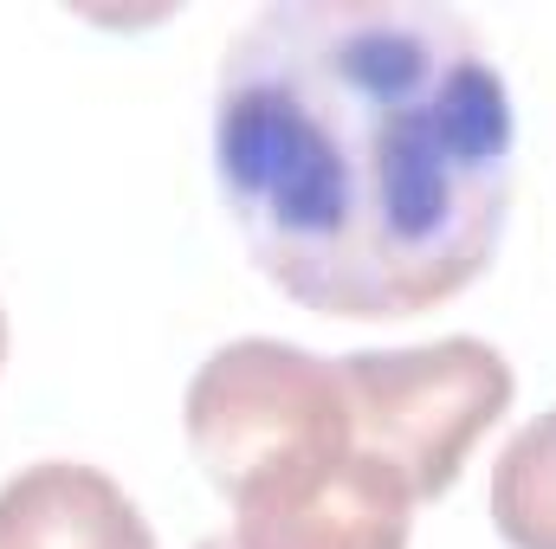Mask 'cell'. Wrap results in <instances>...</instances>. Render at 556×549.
I'll use <instances>...</instances> for the list:
<instances>
[{
    "label": "cell",
    "mask_w": 556,
    "mask_h": 549,
    "mask_svg": "<svg viewBox=\"0 0 556 549\" xmlns=\"http://www.w3.org/2000/svg\"><path fill=\"white\" fill-rule=\"evenodd\" d=\"M0 362H7V310H0Z\"/></svg>",
    "instance_id": "cell-8"
},
{
    "label": "cell",
    "mask_w": 556,
    "mask_h": 549,
    "mask_svg": "<svg viewBox=\"0 0 556 549\" xmlns=\"http://www.w3.org/2000/svg\"><path fill=\"white\" fill-rule=\"evenodd\" d=\"M214 175L260 278L395 323L498 259L518 117L485 39L433 0H273L214 72Z\"/></svg>",
    "instance_id": "cell-1"
},
{
    "label": "cell",
    "mask_w": 556,
    "mask_h": 549,
    "mask_svg": "<svg viewBox=\"0 0 556 549\" xmlns=\"http://www.w3.org/2000/svg\"><path fill=\"white\" fill-rule=\"evenodd\" d=\"M194 549H227V531H220V537H201Z\"/></svg>",
    "instance_id": "cell-7"
},
{
    "label": "cell",
    "mask_w": 556,
    "mask_h": 549,
    "mask_svg": "<svg viewBox=\"0 0 556 549\" xmlns=\"http://www.w3.org/2000/svg\"><path fill=\"white\" fill-rule=\"evenodd\" d=\"M350 401V452L382 465L415 505L453 491L459 465L511 408L518 375L479 336H440L420 349H363L337 362Z\"/></svg>",
    "instance_id": "cell-3"
},
{
    "label": "cell",
    "mask_w": 556,
    "mask_h": 549,
    "mask_svg": "<svg viewBox=\"0 0 556 549\" xmlns=\"http://www.w3.org/2000/svg\"><path fill=\"white\" fill-rule=\"evenodd\" d=\"M492 524L511 549H556V408L505 439L492 465Z\"/></svg>",
    "instance_id": "cell-6"
},
{
    "label": "cell",
    "mask_w": 556,
    "mask_h": 549,
    "mask_svg": "<svg viewBox=\"0 0 556 549\" xmlns=\"http://www.w3.org/2000/svg\"><path fill=\"white\" fill-rule=\"evenodd\" d=\"M181 426L227 505L350 452V401L337 362L278 336H240L214 349L188 382Z\"/></svg>",
    "instance_id": "cell-2"
},
{
    "label": "cell",
    "mask_w": 556,
    "mask_h": 549,
    "mask_svg": "<svg viewBox=\"0 0 556 549\" xmlns=\"http://www.w3.org/2000/svg\"><path fill=\"white\" fill-rule=\"evenodd\" d=\"M0 549H155V531L111 472L39 459L0 485Z\"/></svg>",
    "instance_id": "cell-5"
},
{
    "label": "cell",
    "mask_w": 556,
    "mask_h": 549,
    "mask_svg": "<svg viewBox=\"0 0 556 549\" xmlns=\"http://www.w3.org/2000/svg\"><path fill=\"white\" fill-rule=\"evenodd\" d=\"M408 524L415 498L363 452H343L233 498L227 549H408Z\"/></svg>",
    "instance_id": "cell-4"
}]
</instances>
